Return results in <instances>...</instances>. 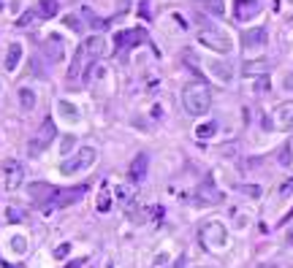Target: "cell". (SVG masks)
Returning <instances> with one entry per match:
<instances>
[{
    "instance_id": "28",
    "label": "cell",
    "mask_w": 293,
    "mask_h": 268,
    "mask_svg": "<svg viewBox=\"0 0 293 268\" xmlns=\"http://www.w3.org/2000/svg\"><path fill=\"white\" fill-rule=\"evenodd\" d=\"M6 217H8V222H22V220H24V211L17 209V206H8V209H6Z\"/></svg>"
},
{
    "instance_id": "23",
    "label": "cell",
    "mask_w": 293,
    "mask_h": 268,
    "mask_svg": "<svg viewBox=\"0 0 293 268\" xmlns=\"http://www.w3.org/2000/svg\"><path fill=\"white\" fill-rule=\"evenodd\" d=\"M57 0H38V17H44V19H52V17H57Z\"/></svg>"
},
{
    "instance_id": "4",
    "label": "cell",
    "mask_w": 293,
    "mask_h": 268,
    "mask_svg": "<svg viewBox=\"0 0 293 268\" xmlns=\"http://www.w3.org/2000/svg\"><path fill=\"white\" fill-rule=\"evenodd\" d=\"M198 41L204 44L206 49H212V52H220V54H228L231 49H234V41H231V35L225 33V30L215 27V24L204 22L198 30Z\"/></svg>"
},
{
    "instance_id": "18",
    "label": "cell",
    "mask_w": 293,
    "mask_h": 268,
    "mask_svg": "<svg viewBox=\"0 0 293 268\" xmlns=\"http://www.w3.org/2000/svg\"><path fill=\"white\" fill-rule=\"evenodd\" d=\"M266 70H269V60H266V57L244 63V76H247V79H250V76H252V79H255V76L261 79V76H266Z\"/></svg>"
},
{
    "instance_id": "3",
    "label": "cell",
    "mask_w": 293,
    "mask_h": 268,
    "mask_svg": "<svg viewBox=\"0 0 293 268\" xmlns=\"http://www.w3.org/2000/svg\"><path fill=\"white\" fill-rule=\"evenodd\" d=\"M182 106L193 117H204L212 106V89L206 82H190L182 89Z\"/></svg>"
},
{
    "instance_id": "2",
    "label": "cell",
    "mask_w": 293,
    "mask_h": 268,
    "mask_svg": "<svg viewBox=\"0 0 293 268\" xmlns=\"http://www.w3.org/2000/svg\"><path fill=\"white\" fill-rule=\"evenodd\" d=\"M106 49V41L100 38V35H90L87 41L82 44V46L76 49V54H73V60H71V68H68V79L71 82H76L79 76H84L90 68L95 65V60L103 54Z\"/></svg>"
},
{
    "instance_id": "19",
    "label": "cell",
    "mask_w": 293,
    "mask_h": 268,
    "mask_svg": "<svg viewBox=\"0 0 293 268\" xmlns=\"http://www.w3.org/2000/svg\"><path fill=\"white\" fill-rule=\"evenodd\" d=\"M209 70H215V76L220 82H231L234 79V70H231V63H220V60H209Z\"/></svg>"
},
{
    "instance_id": "16",
    "label": "cell",
    "mask_w": 293,
    "mask_h": 268,
    "mask_svg": "<svg viewBox=\"0 0 293 268\" xmlns=\"http://www.w3.org/2000/svg\"><path fill=\"white\" fill-rule=\"evenodd\" d=\"M114 195H117V203L122 206V209H133V203H136L133 184H117L114 187Z\"/></svg>"
},
{
    "instance_id": "36",
    "label": "cell",
    "mask_w": 293,
    "mask_h": 268,
    "mask_svg": "<svg viewBox=\"0 0 293 268\" xmlns=\"http://www.w3.org/2000/svg\"><path fill=\"white\" fill-rule=\"evenodd\" d=\"M242 190H244V193H247V195H252V198H255V195H258V193H261L258 187H242Z\"/></svg>"
},
{
    "instance_id": "26",
    "label": "cell",
    "mask_w": 293,
    "mask_h": 268,
    "mask_svg": "<svg viewBox=\"0 0 293 268\" xmlns=\"http://www.w3.org/2000/svg\"><path fill=\"white\" fill-rule=\"evenodd\" d=\"M8 244H11V249L17 252V255H24V252H27V239H24V236H14Z\"/></svg>"
},
{
    "instance_id": "42",
    "label": "cell",
    "mask_w": 293,
    "mask_h": 268,
    "mask_svg": "<svg viewBox=\"0 0 293 268\" xmlns=\"http://www.w3.org/2000/svg\"><path fill=\"white\" fill-rule=\"evenodd\" d=\"M198 268H206V266H198Z\"/></svg>"
},
{
    "instance_id": "30",
    "label": "cell",
    "mask_w": 293,
    "mask_h": 268,
    "mask_svg": "<svg viewBox=\"0 0 293 268\" xmlns=\"http://www.w3.org/2000/svg\"><path fill=\"white\" fill-rule=\"evenodd\" d=\"M68 255H71V244H68V241H63V244L54 249V260H65Z\"/></svg>"
},
{
    "instance_id": "37",
    "label": "cell",
    "mask_w": 293,
    "mask_h": 268,
    "mask_svg": "<svg viewBox=\"0 0 293 268\" xmlns=\"http://www.w3.org/2000/svg\"><path fill=\"white\" fill-rule=\"evenodd\" d=\"M288 244L293 246V227H291V230H288Z\"/></svg>"
},
{
    "instance_id": "41",
    "label": "cell",
    "mask_w": 293,
    "mask_h": 268,
    "mask_svg": "<svg viewBox=\"0 0 293 268\" xmlns=\"http://www.w3.org/2000/svg\"><path fill=\"white\" fill-rule=\"evenodd\" d=\"M291 149H293V141H291Z\"/></svg>"
},
{
    "instance_id": "14",
    "label": "cell",
    "mask_w": 293,
    "mask_h": 268,
    "mask_svg": "<svg viewBox=\"0 0 293 268\" xmlns=\"http://www.w3.org/2000/svg\"><path fill=\"white\" fill-rule=\"evenodd\" d=\"M258 11H261L258 0H236L234 3V17L239 22H250L252 17H258Z\"/></svg>"
},
{
    "instance_id": "21",
    "label": "cell",
    "mask_w": 293,
    "mask_h": 268,
    "mask_svg": "<svg viewBox=\"0 0 293 268\" xmlns=\"http://www.w3.org/2000/svg\"><path fill=\"white\" fill-rule=\"evenodd\" d=\"M19 106H22L24 111H33L35 109V89L33 87H19Z\"/></svg>"
},
{
    "instance_id": "25",
    "label": "cell",
    "mask_w": 293,
    "mask_h": 268,
    "mask_svg": "<svg viewBox=\"0 0 293 268\" xmlns=\"http://www.w3.org/2000/svg\"><path fill=\"white\" fill-rule=\"evenodd\" d=\"M204 6H206V11H209L212 17H223V14H225L223 0H204Z\"/></svg>"
},
{
    "instance_id": "6",
    "label": "cell",
    "mask_w": 293,
    "mask_h": 268,
    "mask_svg": "<svg viewBox=\"0 0 293 268\" xmlns=\"http://www.w3.org/2000/svg\"><path fill=\"white\" fill-rule=\"evenodd\" d=\"M95 157H98V152H95L93 146H82L76 155H71V157L65 160L63 165H60V174H63V176H76V174H82V171H87L90 165L95 163Z\"/></svg>"
},
{
    "instance_id": "27",
    "label": "cell",
    "mask_w": 293,
    "mask_h": 268,
    "mask_svg": "<svg viewBox=\"0 0 293 268\" xmlns=\"http://www.w3.org/2000/svg\"><path fill=\"white\" fill-rule=\"evenodd\" d=\"M35 19H41V17H38V11H24L22 17L17 19V27H30Z\"/></svg>"
},
{
    "instance_id": "43",
    "label": "cell",
    "mask_w": 293,
    "mask_h": 268,
    "mask_svg": "<svg viewBox=\"0 0 293 268\" xmlns=\"http://www.w3.org/2000/svg\"><path fill=\"white\" fill-rule=\"evenodd\" d=\"M109 268H114V266H109Z\"/></svg>"
},
{
    "instance_id": "15",
    "label": "cell",
    "mask_w": 293,
    "mask_h": 268,
    "mask_svg": "<svg viewBox=\"0 0 293 268\" xmlns=\"http://www.w3.org/2000/svg\"><path fill=\"white\" fill-rule=\"evenodd\" d=\"M44 54H47L49 63H60L65 57V44L60 35H49L47 41H44Z\"/></svg>"
},
{
    "instance_id": "1",
    "label": "cell",
    "mask_w": 293,
    "mask_h": 268,
    "mask_svg": "<svg viewBox=\"0 0 293 268\" xmlns=\"http://www.w3.org/2000/svg\"><path fill=\"white\" fill-rule=\"evenodd\" d=\"M87 193V184H79V187H68V190H57L52 184H44V181H35L30 187V198L41 206L44 211H52V209H63V206H71L76 201L84 198Z\"/></svg>"
},
{
    "instance_id": "7",
    "label": "cell",
    "mask_w": 293,
    "mask_h": 268,
    "mask_svg": "<svg viewBox=\"0 0 293 268\" xmlns=\"http://www.w3.org/2000/svg\"><path fill=\"white\" fill-rule=\"evenodd\" d=\"M54 135H57V128H54V119H44L41 122V128H38V133L33 135V141H30V146H27V152L30 155H41L47 146H52V141H54Z\"/></svg>"
},
{
    "instance_id": "20",
    "label": "cell",
    "mask_w": 293,
    "mask_h": 268,
    "mask_svg": "<svg viewBox=\"0 0 293 268\" xmlns=\"http://www.w3.org/2000/svg\"><path fill=\"white\" fill-rule=\"evenodd\" d=\"M19 60H22V44H11V46H8V54H6V70L8 73L17 70Z\"/></svg>"
},
{
    "instance_id": "38",
    "label": "cell",
    "mask_w": 293,
    "mask_h": 268,
    "mask_svg": "<svg viewBox=\"0 0 293 268\" xmlns=\"http://www.w3.org/2000/svg\"><path fill=\"white\" fill-rule=\"evenodd\" d=\"M285 87H288V89H293V76H291V79L285 82Z\"/></svg>"
},
{
    "instance_id": "34",
    "label": "cell",
    "mask_w": 293,
    "mask_h": 268,
    "mask_svg": "<svg viewBox=\"0 0 293 268\" xmlns=\"http://www.w3.org/2000/svg\"><path fill=\"white\" fill-rule=\"evenodd\" d=\"M71 146H73V135H65V141H63V152H68Z\"/></svg>"
},
{
    "instance_id": "39",
    "label": "cell",
    "mask_w": 293,
    "mask_h": 268,
    "mask_svg": "<svg viewBox=\"0 0 293 268\" xmlns=\"http://www.w3.org/2000/svg\"><path fill=\"white\" fill-rule=\"evenodd\" d=\"M264 268H277V266H264Z\"/></svg>"
},
{
    "instance_id": "29",
    "label": "cell",
    "mask_w": 293,
    "mask_h": 268,
    "mask_svg": "<svg viewBox=\"0 0 293 268\" xmlns=\"http://www.w3.org/2000/svg\"><path fill=\"white\" fill-rule=\"evenodd\" d=\"M291 195H293V176H291V179H285V181L280 184V198L288 201Z\"/></svg>"
},
{
    "instance_id": "35",
    "label": "cell",
    "mask_w": 293,
    "mask_h": 268,
    "mask_svg": "<svg viewBox=\"0 0 293 268\" xmlns=\"http://www.w3.org/2000/svg\"><path fill=\"white\" fill-rule=\"evenodd\" d=\"M82 266H84V257H79V260H71L65 268H82Z\"/></svg>"
},
{
    "instance_id": "40",
    "label": "cell",
    "mask_w": 293,
    "mask_h": 268,
    "mask_svg": "<svg viewBox=\"0 0 293 268\" xmlns=\"http://www.w3.org/2000/svg\"><path fill=\"white\" fill-rule=\"evenodd\" d=\"M0 8H3V0H0Z\"/></svg>"
},
{
    "instance_id": "12",
    "label": "cell",
    "mask_w": 293,
    "mask_h": 268,
    "mask_svg": "<svg viewBox=\"0 0 293 268\" xmlns=\"http://www.w3.org/2000/svg\"><path fill=\"white\" fill-rule=\"evenodd\" d=\"M146 168H149V157H146L144 152L141 155H136L133 157V163H130V168H128V179H130V184H141V181L146 179Z\"/></svg>"
},
{
    "instance_id": "33",
    "label": "cell",
    "mask_w": 293,
    "mask_h": 268,
    "mask_svg": "<svg viewBox=\"0 0 293 268\" xmlns=\"http://www.w3.org/2000/svg\"><path fill=\"white\" fill-rule=\"evenodd\" d=\"M266 89H269V76H261V79H258V84H255V92H258V95H264Z\"/></svg>"
},
{
    "instance_id": "8",
    "label": "cell",
    "mask_w": 293,
    "mask_h": 268,
    "mask_svg": "<svg viewBox=\"0 0 293 268\" xmlns=\"http://www.w3.org/2000/svg\"><path fill=\"white\" fill-rule=\"evenodd\" d=\"M139 44H146V30L144 27H128V30H120V33L114 35L117 52H128V49L139 46Z\"/></svg>"
},
{
    "instance_id": "10",
    "label": "cell",
    "mask_w": 293,
    "mask_h": 268,
    "mask_svg": "<svg viewBox=\"0 0 293 268\" xmlns=\"http://www.w3.org/2000/svg\"><path fill=\"white\" fill-rule=\"evenodd\" d=\"M220 201H223V193H220L212 181H204V184L195 190V206H217Z\"/></svg>"
},
{
    "instance_id": "17",
    "label": "cell",
    "mask_w": 293,
    "mask_h": 268,
    "mask_svg": "<svg viewBox=\"0 0 293 268\" xmlns=\"http://www.w3.org/2000/svg\"><path fill=\"white\" fill-rule=\"evenodd\" d=\"M95 209H98V214H109V211H112V187H109V181H103V184H100V193H98V201H95Z\"/></svg>"
},
{
    "instance_id": "32",
    "label": "cell",
    "mask_w": 293,
    "mask_h": 268,
    "mask_svg": "<svg viewBox=\"0 0 293 268\" xmlns=\"http://www.w3.org/2000/svg\"><path fill=\"white\" fill-rule=\"evenodd\" d=\"M280 165H291V144L280 149Z\"/></svg>"
},
{
    "instance_id": "5",
    "label": "cell",
    "mask_w": 293,
    "mask_h": 268,
    "mask_svg": "<svg viewBox=\"0 0 293 268\" xmlns=\"http://www.w3.org/2000/svg\"><path fill=\"white\" fill-rule=\"evenodd\" d=\"M225 239H228V230H225V225H223L220 220L204 222V225H201V230H198L201 246H204V249H212V252L223 249V246H225Z\"/></svg>"
},
{
    "instance_id": "9",
    "label": "cell",
    "mask_w": 293,
    "mask_h": 268,
    "mask_svg": "<svg viewBox=\"0 0 293 268\" xmlns=\"http://www.w3.org/2000/svg\"><path fill=\"white\" fill-rule=\"evenodd\" d=\"M3 181H6V190H19V184L24 181V165L19 160H6V165H3Z\"/></svg>"
},
{
    "instance_id": "11",
    "label": "cell",
    "mask_w": 293,
    "mask_h": 268,
    "mask_svg": "<svg viewBox=\"0 0 293 268\" xmlns=\"http://www.w3.org/2000/svg\"><path fill=\"white\" fill-rule=\"evenodd\" d=\"M242 44H244V52H261V49L266 46V27L244 30V35H242Z\"/></svg>"
},
{
    "instance_id": "24",
    "label": "cell",
    "mask_w": 293,
    "mask_h": 268,
    "mask_svg": "<svg viewBox=\"0 0 293 268\" xmlns=\"http://www.w3.org/2000/svg\"><path fill=\"white\" fill-rule=\"evenodd\" d=\"M215 130H217L215 122H204V125H198V128H195V138H212V135H215Z\"/></svg>"
},
{
    "instance_id": "31",
    "label": "cell",
    "mask_w": 293,
    "mask_h": 268,
    "mask_svg": "<svg viewBox=\"0 0 293 268\" xmlns=\"http://www.w3.org/2000/svg\"><path fill=\"white\" fill-rule=\"evenodd\" d=\"M169 266H171V257L166 255V252H163V255H158V257H155V263H152V268H169Z\"/></svg>"
},
{
    "instance_id": "22",
    "label": "cell",
    "mask_w": 293,
    "mask_h": 268,
    "mask_svg": "<svg viewBox=\"0 0 293 268\" xmlns=\"http://www.w3.org/2000/svg\"><path fill=\"white\" fill-rule=\"evenodd\" d=\"M57 111L63 114V119H68V122H79V109L73 103H68V100H57Z\"/></svg>"
},
{
    "instance_id": "13",
    "label": "cell",
    "mask_w": 293,
    "mask_h": 268,
    "mask_svg": "<svg viewBox=\"0 0 293 268\" xmlns=\"http://www.w3.org/2000/svg\"><path fill=\"white\" fill-rule=\"evenodd\" d=\"M274 128L277 130H293V100L280 103L274 109Z\"/></svg>"
}]
</instances>
